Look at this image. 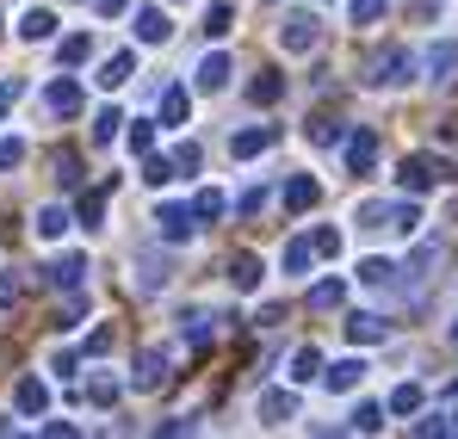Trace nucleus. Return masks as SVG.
I'll use <instances>...</instances> for the list:
<instances>
[{
    "instance_id": "nucleus-10",
    "label": "nucleus",
    "mask_w": 458,
    "mask_h": 439,
    "mask_svg": "<svg viewBox=\"0 0 458 439\" xmlns=\"http://www.w3.org/2000/svg\"><path fill=\"white\" fill-rule=\"evenodd\" d=\"M137 44H167L174 38V19H167V6H137Z\"/></svg>"
},
{
    "instance_id": "nucleus-36",
    "label": "nucleus",
    "mask_w": 458,
    "mask_h": 439,
    "mask_svg": "<svg viewBox=\"0 0 458 439\" xmlns=\"http://www.w3.org/2000/svg\"><path fill=\"white\" fill-rule=\"evenodd\" d=\"M143 180H149V186H167V180H180V161H167V155H149V161H143Z\"/></svg>"
},
{
    "instance_id": "nucleus-18",
    "label": "nucleus",
    "mask_w": 458,
    "mask_h": 439,
    "mask_svg": "<svg viewBox=\"0 0 458 439\" xmlns=\"http://www.w3.org/2000/svg\"><path fill=\"white\" fill-rule=\"evenodd\" d=\"M254 415H260V421H292V415H298V396H292V390H260Z\"/></svg>"
},
{
    "instance_id": "nucleus-28",
    "label": "nucleus",
    "mask_w": 458,
    "mask_h": 439,
    "mask_svg": "<svg viewBox=\"0 0 458 439\" xmlns=\"http://www.w3.org/2000/svg\"><path fill=\"white\" fill-rule=\"evenodd\" d=\"M322 353H316V347H298V353H292V371H285V377H292V384H310V377H322Z\"/></svg>"
},
{
    "instance_id": "nucleus-6",
    "label": "nucleus",
    "mask_w": 458,
    "mask_h": 439,
    "mask_svg": "<svg viewBox=\"0 0 458 439\" xmlns=\"http://www.w3.org/2000/svg\"><path fill=\"white\" fill-rule=\"evenodd\" d=\"M44 106H50L56 118H75L81 106H87V93H81V80H75V74L63 69L56 80H50V93H44Z\"/></svg>"
},
{
    "instance_id": "nucleus-17",
    "label": "nucleus",
    "mask_w": 458,
    "mask_h": 439,
    "mask_svg": "<svg viewBox=\"0 0 458 439\" xmlns=\"http://www.w3.org/2000/svg\"><path fill=\"white\" fill-rule=\"evenodd\" d=\"M19 38H25V44H50V38H56V13H50V6H31V13L19 19Z\"/></svg>"
},
{
    "instance_id": "nucleus-21",
    "label": "nucleus",
    "mask_w": 458,
    "mask_h": 439,
    "mask_svg": "<svg viewBox=\"0 0 458 439\" xmlns=\"http://www.w3.org/2000/svg\"><path fill=\"white\" fill-rule=\"evenodd\" d=\"M260 279H267V266H260L254 254H235V260H229V285H235V291H260Z\"/></svg>"
},
{
    "instance_id": "nucleus-41",
    "label": "nucleus",
    "mask_w": 458,
    "mask_h": 439,
    "mask_svg": "<svg viewBox=\"0 0 458 439\" xmlns=\"http://www.w3.org/2000/svg\"><path fill=\"white\" fill-rule=\"evenodd\" d=\"M56 180H63V192H81V161L75 155H56Z\"/></svg>"
},
{
    "instance_id": "nucleus-37",
    "label": "nucleus",
    "mask_w": 458,
    "mask_h": 439,
    "mask_svg": "<svg viewBox=\"0 0 458 439\" xmlns=\"http://www.w3.org/2000/svg\"><path fill=\"white\" fill-rule=\"evenodd\" d=\"M229 31H235V13H229V0H217L205 13V38H229Z\"/></svg>"
},
{
    "instance_id": "nucleus-9",
    "label": "nucleus",
    "mask_w": 458,
    "mask_h": 439,
    "mask_svg": "<svg viewBox=\"0 0 458 439\" xmlns=\"http://www.w3.org/2000/svg\"><path fill=\"white\" fill-rule=\"evenodd\" d=\"M112 186H118V173H112L106 186H93V192H81V198H75V223H81V229H106V198H112Z\"/></svg>"
},
{
    "instance_id": "nucleus-52",
    "label": "nucleus",
    "mask_w": 458,
    "mask_h": 439,
    "mask_svg": "<svg viewBox=\"0 0 458 439\" xmlns=\"http://www.w3.org/2000/svg\"><path fill=\"white\" fill-rule=\"evenodd\" d=\"M75 366H81V353H69V347L50 353V371H56V377H75Z\"/></svg>"
},
{
    "instance_id": "nucleus-4",
    "label": "nucleus",
    "mask_w": 458,
    "mask_h": 439,
    "mask_svg": "<svg viewBox=\"0 0 458 439\" xmlns=\"http://www.w3.org/2000/svg\"><path fill=\"white\" fill-rule=\"evenodd\" d=\"M322 44V19L316 13H292L285 25H279V50H292V56H310Z\"/></svg>"
},
{
    "instance_id": "nucleus-16",
    "label": "nucleus",
    "mask_w": 458,
    "mask_h": 439,
    "mask_svg": "<svg viewBox=\"0 0 458 439\" xmlns=\"http://www.w3.org/2000/svg\"><path fill=\"white\" fill-rule=\"evenodd\" d=\"M322 384H328V390H341V396H347V390H360V384H366V359H360V353H353V359H335V366L322 371Z\"/></svg>"
},
{
    "instance_id": "nucleus-3",
    "label": "nucleus",
    "mask_w": 458,
    "mask_h": 439,
    "mask_svg": "<svg viewBox=\"0 0 458 439\" xmlns=\"http://www.w3.org/2000/svg\"><path fill=\"white\" fill-rule=\"evenodd\" d=\"M440 180H446V167L434 155H403V167H396V186L403 192H434Z\"/></svg>"
},
{
    "instance_id": "nucleus-54",
    "label": "nucleus",
    "mask_w": 458,
    "mask_h": 439,
    "mask_svg": "<svg viewBox=\"0 0 458 439\" xmlns=\"http://www.w3.org/2000/svg\"><path fill=\"white\" fill-rule=\"evenodd\" d=\"M93 6H99V13H106V19H118V13H124V6H131V0H93Z\"/></svg>"
},
{
    "instance_id": "nucleus-1",
    "label": "nucleus",
    "mask_w": 458,
    "mask_h": 439,
    "mask_svg": "<svg viewBox=\"0 0 458 439\" xmlns=\"http://www.w3.org/2000/svg\"><path fill=\"white\" fill-rule=\"evenodd\" d=\"M353 223L366 229V235H415L421 229V205L415 198H360V211H353Z\"/></svg>"
},
{
    "instance_id": "nucleus-39",
    "label": "nucleus",
    "mask_w": 458,
    "mask_h": 439,
    "mask_svg": "<svg viewBox=\"0 0 458 439\" xmlns=\"http://www.w3.org/2000/svg\"><path fill=\"white\" fill-rule=\"evenodd\" d=\"M347 19H353V25H378L384 0H347Z\"/></svg>"
},
{
    "instance_id": "nucleus-11",
    "label": "nucleus",
    "mask_w": 458,
    "mask_h": 439,
    "mask_svg": "<svg viewBox=\"0 0 458 439\" xmlns=\"http://www.w3.org/2000/svg\"><path fill=\"white\" fill-rule=\"evenodd\" d=\"M13 409L38 421V415L50 409V384H44V377H19V384H13Z\"/></svg>"
},
{
    "instance_id": "nucleus-45",
    "label": "nucleus",
    "mask_w": 458,
    "mask_h": 439,
    "mask_svg": "<svg viewBox=\"0 0 458 439\" xmlns=\"http://www.w3.org/2000/svg\"><path fill=\"white\" fill-rule=\"evenodd\" d=\"M19 161H25V143L19 137H0V173H13Z\"/></svg>"
},
{
    "instance_id": "nucleus-47",
    "label": "nucleus",
    "mask_w": 458,
    "mask_h": 439,
    "mask_svg": "<svg viewBox=\"0 0 458 439\" xmlns=\"http://www.w3.org/2000/svg\"><path fill=\"white\" fill-rule=\"evenodd\" d=\"M81 353H87V359H106V353H112V328H93V334H87V347H81Z\"/></svg>"
},
{
    "instance_id": "nucleus-19",
    "label": "nucleus",
    "mask_w": 458,
    "mask_h": 439,
    "mask_svg": "<svg viewBox=\"0 0 458 439\" xmlns=\"http://www.w3.org/2000/svg\"><path fill=\"white\" fill-rule=\"evenodd\" d=\"M347 341H353V347H378V341H390V322H384V316H353V322H347Z\"/></svg>"
},
{
    "instance_id": "nucleus-2",
    "label": "nucleus",
    "mask_w": 458,
    "mask_h": 439,
    "mask_svg": "<svg viewBox=\"0 0 458 439\" xmlns=\"http://www.w3.org/2000/svg\"><path fill=\"white\" fill-rule=\"evenodd\" d=\"M415 74H421V56L409 44H384V50H372V63H366V87H403Z\"/></svg>"
},
{
    "instance_id": "nucleus-14",
    "label": "nucleus",
    "mask_w": 458,
    "mask_h": 439,
    "mask_svg": "<svg viewBox=\"0 0 458 439\" xmlns=\"http://www.w3.org/2000/svg\"><path fill=\"white\" fill-rule=\"evenodd\" d=\"M341 148H347V167H353V173H372V167H378V137H372V131H353Z\"/></svg>"
},
{
    "instance_id": "nucleus-44",
    "label": "nucleus",
    "mask_w": 458,
    "mask_h": 439,
    "mask_svg": "<svg viewBox=\"0 0 458 439\" xmlns=\"http://www.w3.org/2000/svg\"><path fill=\"white\" fill-rule=\"evenodd\" d=\"M81 316H87V297H81V285L69 291V303H63V316H56V328H75Z\"/></svg>"
},
{
    "instance_id": "nucleus-24",
    "label": "nucleus",
    "mask_w": 458,
    "mask_h": 439,
    "mask_svg": "<svg viewBox=\"0 0 458 439\" xmlns=\"http://www.w3.org/2000/svg\"><path fill=\"white\" fill-rule=\"evenodd\" d=\"M69 223H75V211H63V205H44V211H38V223H31V229H38V235H44V241H63V235H69Z\"/></svg>"
},
{
    "instance_id": "nucleus-56",
    "label": "nucleus",
    "mask_w": 458,
    "mask_h": 439,
    "mask_svg": "<svg viewBox=\"0 0 458 439\" xmlns=\"http://www.w3.org/2000/svg\"><path fill=\"white\" fill-rule=\"evenodd\" d=\"M453 396H458V377H453Z\"/></svg>"
},
{
    "instance_id": "nucleus-8",
    "label": "nucleus",
    "mask_w": 458,
    "mask_h": 439,
    "mask_svg": "<svg viewBox=\"0 0 458 439\" xmlns=\"http://www.w3.org/2000/svg\"><path fill=\"white\" fill-rule=\"evenodd\" d=\"M81 279H87V254H75V248H69V254H56V260L44 266V285H56V291H75Z\"/></svg>"
},
{
    "instance_id": "nucleus-53",
    "label": "nucleus",
    "mask_w": 458,
    "mask_h": 439,
    "mask_svg": "<svg viewBox=\"0 0 458 439\" xmlns=\"http://www.w3.org/2000/svg\"><path fill=\"white\" fill-rule=\"evenodd\" d=\"M19 93H25V80H0V112H6V106H13Z\"/></svg>"
},
{
    "instance_id": "nucleus-29",
    "label": "nucleus",
    "mask_w": 458,
    "mask_h": 439,
    "mask_svg": "<svg viewBox=\"0 0 458 439\" xmlns=\"http://www.w3.org/2000/svg\"><path fill=\"white\" fill-rule=\"evenodd\" d=\"M87 56H93V38H87V31H75V38L56 44V63H63V69H81Z\"/></svg>"
},
{
    "instance_id": "nucleus-5",
    "label": "nucleus",
    "mask_w": 458,
    "mask_h": 439,
    "mask_svg": "<svg viewBox=\"0 0 458 439\" xmlns=\"http://www.w3.org/2000/svg\"><path fill=\"white\" fill-rule=\"evenodd\" d=\"M155 229H161V241H174V248H180V241H192L205 223H199L192 205H161V211H155Z\"/></svg>"
},
{
    "instance_id": "nucleus-46",
    "label": "nucleus",
    "mask_w": 458,
    "mask_h": 439,
    "mask_svg": "<svg viewBox=\"0 0 458 439\" xmlns=\"http://www.w3.org/2000/svg\"><path fill=\"white\" fill-rule=\"evenodd\" d=\"M310 241H316V254H322V260H335V254H341V229H316Z\"/></svg>"
},
{
    "instance_id": "nucleus-57",
    "label": "nucleus",
    "mask_w": 458,
    "mask_h": 439,
    "mask_svg": "<svg viewBox=\"0 0 458 439\" xmlns=\"http://www.w3.org/2000/svg\"><path fill=\"white\" fill-rule=\"evenodd\" d=\"M453 341H458V322H453Z\"/></svg>"
},
{
    "instance_id": "nucleus-50",
    "label": "nucleus",
    "mask_w": 458,
    "mask_h": 439,
    "mask_svg": "<svg viewBox=\"0 0 458 439\" xmlns=\"http://www.w3.org/2000/svg\"><path fill=\"white\" fill-rule=\"evenodd\" d=\"M304 131H310V143H341V124H328V118H316Z\"/></svg>"
},
{
    "instance_id": "nucleus-23",
    "label": "nucleus",
    "mask_w": 458,
    "mask_h": 439,
    "mask_svg": "<svg viewBox=\"0 0 458 439\" xmlns=\"http://www.w3.org/2000/svg\"><path fill=\"white\" fill-rule=\"evenodd\" d=\"M131 384H137V390H161V384H167V353H143V359H137V377H131Z\"/></svg>"
},
{
    "instance_id": "nucleus-13",
    "label": "nucleus",
    "mask_w": 458,
    "mask_h": 439,
    "mask_svg": "<svg viewBox=\"0 0 458 439\" xmlns=\"http://www.w3.org/2000/svg\"><path fill=\"white\" fill-rule=\"evenodd\" d=\"M131 74H137V50H112V56L99 63V74H93V80H99V87L112 93V87H124Z\"/></svg>"
},
{
    "instance_id": "nucleus-25",
    "label": "nucleus",
    "mask_w": 458,
    "mask_h": 439,
    "mask_svg": "<svg viewBox=\"0 0 458 439\" xmlns=\"http://www.w3.org/2000/svg\"><path fill=\"white\" fill-rule=\"evenodd\" d=\"M248 99H254V106H279V99H285V80H279L273 69H260L254 80H248Z\"/></svg>"
},
{
    "instance_id": "nucleus-26",
    "label": "nucleus",
    "mask_w": 458,
    "mask_h": 439,
    "mask_svg": "<svg viewBox=\"0 0 458 439\" xmlns=\"http://www.w3.org/2000/svg\"><path fill=\"white\" fill-rule=\"evenodd\" d=\"M421 409H428V390L421 384H396L390 390V415H421Z\"/></svg>"
},
{
    "instance_id": "nucleus-27",
    "label": "nucleus",
    "mask_w": 458,
    "mask_h": 439,
    "mask_svg": "<svg viewBox=\"0 0 458 439\" xmlns=\"http://www.w3.org/2000/svg\"><path fill=\"white\" fill-rule=\"evenodd\" d=\"M124 124H131V118H124L118 106H106V112L93 118V143H99V148H112V143H118V131H124Z\"/></svg>"
},
{
    "instance_id": "nucleus-48",
    "label": "nucleus",
    "mask_w": 458,
    "mask_h": 439,
    "mask_svg": "<svg viewBox=\"0 0 458 439\" xmlns=\"http://www.w3.org/2000/svg\"><path fill=\"white\" fill-rule=\"evenodd\" d=\"M409 434H421V439H434V434H453V415H428V421H415Z\"/></svg>"
},
{
    "instance_id": "nucleus-35",
    "label": "nucleus",
    "mask_w": 458,
    "mask_h": 439,
    "mask_svg": "<svg viewBox=\"0 0 458 439\" xmlns=\"http://www.w3.org/2000/svg\"><path fill=\"white\" fill-rule=\"evenodd\" d=\"M384 427V409L378 402H360V409H353V421H347V434H378Z\"/></svg>"
},
{
    "instance_id": "nucleus-33",
    "label": "nucleus",
    "mask_w": 458,
    "mask_h": 439,
    "mask_svg": "<svg viewBox=\"0 0 458 439\" xmlns=\"http://www.w3.org/2000/svg\"><path fill=\"white\" fill-rule=\"evenodd\" d=\"M118 396H124L118 377H93V384H87V402H93V409H118Z\"/></svg>"
},
{
    "instance_id": "nucleus-40",
    "label": "nucleus",
    "mask_w": 458,
    "mask_h": 439,
    "mask_svg": "<svg viewBox=\"0 0 458 439\" xmlns=\"http://www.w3.org/2000/svg\"><path fill=\"white\" fill-rule=\"evenodd\" d=\"M131 148H137V155H155V124L149 118H131Z\"/></svg>"
},
{
    "instance_id": "nucleus-31",
    "label": "nucleus",
    "mask_w": 458,
    "mask_h": 439,
    "mask_svg": "<svg viewBox=\"0 0 458 439\" xmlns=\"http://www.w3.org/2000/svg\"><path fill=\"white\" fill-rule=\"evenodd\" d=\"M360 285H372V291L396 285V266H390V260H378V254H372V260H360Z\"/></svg>"
},
{
    "instance_id": "nucleus-7",
    "label": "nucleus",
    "mask_w": 458,
    "mask_h": 439,
    "mask_svg": "<svg viewBox=\"0 0 458 439\" xmlns=\"http://www.w3.org/2000/svg\"><path fill=\"white\" fill-rule=\"evenodd\" d=\"M229 74H235V63H229L224 50H205V63L192 69V87H199V93H224Z\"/></svg>"
},
{
    "instance_id": "nucleus-12",
    "label": "nucleus",
    "mask_w": 458,
    "mask_h": 439,
    "mask_svg": "<svg viewBox=\"0 0 458 439\" xmlns=\"http://www.w3.org/2000/svg\"><path fill=\"white\" fill-rule=\"evenodd\" d=\"M267 148H273V124H248V131L229 137V155H235V161H254V155H267Z\"/></svg>"
},
{
    "instance_id": "nucleus-42",
    "label": "nucleus",
    "mask_w": 458,
    "mask_h": 439,
    "mask_svg": "<svg viewBox=\"0 0 458 439\" xmlns=\"http://www.w3.org/2000/svg\"><path fill=\"white\" fill-rule=\"evenodd\" d=\"M235 211H242V217H260V211H267V186H248V192L235 198Z\"/></svg>"
},
{
    "instance_id": "nucleus-32",
    "label": "nucleus",
    "mask_w": 458,
    "mask_h": 439,
    "mask_svg": "<svg viewBox=\"0 0 458 439\" xmlns=\"http://www.w3.org/2000/svg\"><path fill=\"white\" fill-rule=\"evenodd\" d=\"M341 303H347V279H322L310 291V309H341Z\"/></svg>"
},
{
    "instance_id": "nucleus-22",
    "label": "nucleus",
    "mask_w": 458,
    "mask_h": 439,
    "mask_svg": "<svg viewBox=\"0 0 458 439\" xmlns=\"http://www.w3.org/2000/svg\"><path fill=\"white\" fill-rule=\"evenodd\" d=\"M421 69L434 74V80H453V69H458V44H453V38H440V44L421 56Z\"/></svg>"
},
{
    "instance_id": "nucleus-49",
    "label": "nucleus",
    "mask_w": 458,
    "mask_h": 439,
    "mask_svg": "<svg viewBox=\"0 0 458 439\" xmlns=\"http://www.w3.org/2000/svg\"><path fill=\"white\" fill-rule=\"evenodd\" d=\"M174 161H180V173H199V167H205L199 143H180V148H174Z\"/></svg>"
},
{
    "instance_id": "nucleus-51",
    "label": "nucleus",
    "mask_w": 458,
    "mask_h": 439,
    "mask_svg": "<svg viewBox=\"0 0 458 439\" xmlns=\"http://www.w3.org/2000/svg\"><path fill=\"white\" fill-rule=\"evenodd\" d=\"M19 291H25V285H19V273H0V309H13Z\"/></svg>"
},
{
    "instance_id": "nucleus-55",
    "label": "nucleus",
    "mask_w": 458,
    "mask_h": 439,
    "mask_svg": "<svg viewBox=\"0 0 458 439\" xmlns=\"http://www.w3.org/2000/svg\"><path fill=\"white\" fill-rule=\"evenodd\" d=\"M453 434H458V409H453Z\"/></svg>"
},
{
    "instance_id": "nucleus-30",
    "label": "nucleus",
    "mask_w": 458,
    "mask_h": 439,
    "mask_svg": "<svg viewBox=\"0 0 458 439\" xmlns=\"http://www.w3.org/2000/svg\"><path fill=\"white\" fill-rule=\"evenodd\" d=\"M186 112H192L186 87H161V124H186Z\"/></svg>"
},
{
    "instance_id": "nucleus-20",
    "label": "nucleus",
    "mask_w": 458,
    "mask_h": 439,
    "mask_svg": "<svg viewBox=\"0 0 458 439\" xmlns=\"http://www.w3.org/2000/svg\"><path fill=\"white\" fill-rule=\"evenodd\" d=\"M316 198H322V186H316L310 173H292V180H285V211H298V217H304Z\"/></svg>"
},
{
    "instance_id": "nucleus-43",
    "label": "nucleus",
    "mask_w": 458,
    "mask_h": 439,
    "mask_svg": "<svg viewBox=\"0 0 458 439\" xmlns=\"http://www.w3.org/2000/svg\"><path fill=\"white\" fill-rule=\"evenodd\" d=\"M186 341H192V347H211V341H217V328H211L205 316H186Z\"/></svg>"
},
{
    "instance_id": "nucleus-34",
    "label": "nucleus",
    "mask_w": 458,
    "mask_h": 439,
    "mask_svg": "<svg viewBox=\"0 0 458 439\" xmlns=\"http://www.w3.org/2000/svg\"><path fill=\"white\" fill-rule=\"evenodd\" d=\"M192 211H199V223H217L229 211V198L224 192H217V186H205V192H199V198H192Z\"/></svg>"
},
{
    "instance_id": "nucleus-15",
    "label": "nucleus",
    "mask_w": 458,
    "mask_h": 439,
    "mask_svg": "<svg viewBox=\"0 0 458 439\" xmlns=\"http://www.w3.org/2000/svg\"><path fill=\"white\" fill-rule=\"evenodd\" d=\"M316 260H322V254H316V241H310V235H292V241H285V254H279V266H285L292 279H304Z\"/></svg>"
},
{
    "instance_id": "nucleus-38",
    "label": "nucleus",
    "mask_w": 458,
    "mask_h": 439,
    "mask_svg": "<svg viewBox=\"0 0 458 439\" xmlns=\"http://www.w3.org/2000/svg\"><path fill=\"white\" fill-rule=\"evenodd\" d=\"M434 260H440V248H434V241H421V248L409 254V266H403V273H409V279H428V266H434Z\"/></svg>"
}]
</instances>
